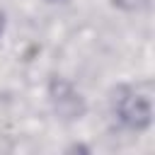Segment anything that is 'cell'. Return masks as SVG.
Wrapping results in <instances>:
<instances>
[{
    "instance_id": "obj_1",
    "label": "cell",
    "mask_w": 155,
    "mask_h": 155,
    "mask_svg": "<svg viewBox=\"0 0 155 155\" xmlns=\"http://www.w3.org/2000/svg\"><path fill=\"white\" fill-rule=\"evenodd\" d=\"M114 114L131 131H145L153 124V85H121L114 92Z\"/></svg>"
},
{
    "instance_id": "obj_2",
    "label": "cell",
    "mask_w": 155,
    "mask_h": 155,
    "mask_svg": "<svg viewBox=\"0 0 155 155\" xmlns=\"http://www.w3.org/2000/svg\"><path fill=\"white\" fill-rule=\"evenodd\" d=\"M48 102H51L56 116L63 121H78L87 111L85 97L75 90V85L70 80L61 78V75H53L48 82Z\"/></svg>"
},
{
    "instance_id": "obj_3",
    "label": "cell",
    "mask_w": 155,
    "mask_h": 155,
    "mask_svg": "<svg viewBox=\"0 0 155 155\" xmlns=\"http://www.w3.org/2000/svg\"><path fill=\"white\" fill-rule=\"evenodd\" d=\"M150 0H111L114 7L124 10V12H136V10H143Z\"/></svg>"
},
{
    "instance_id": "obj_4",
    "label": "cell",
    "mask_w": 155,
    "mask_h": 155,
    "mask_svg": "<svg viewBox=\"0 0 155 155\" xmlns=\"http://www.w3.org/2000/svg\"><path fill=\"white\" fill-rule=\"evenodd\" d=\"M2 31H5V15L0 12V39H2Z\"/></svg>"
}]
</instances>
